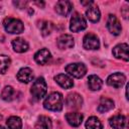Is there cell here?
Listing matches in <instances>:
<instances>
[{
  "label": "cell",
  "mask_w": 129,
  "mask_h": 129,
  "mask_svg": "<svg viewBox=\"0 0 129 129\" xmlns=\"http://www.w3.org/2000/svg\"><path fill=\"white\" fill-rule=\"evenodd\" d=\"M43 107L49 111H54V112L60 111L63 107L62 95L58 92H53L49 94L43 102Z\"/></svg>",
  "instance_id": "6da1fadb"
},
{
  "label": "cell",
  "mask_w": 129,
  "mask_h": 129,
  "mask_svg": "<svg viewBox=\"0 0 129 129\" xmlns=\"http://www.w3.org/2000/svg\"><path fill=\"white\" fill-rule=\"evenodd\" d=\"M46 91H47V86L42 77L37 78L33 82L32 87L30 89V93L35 100H40L42 97H44V95L46 94Z\"/></svg>",
  "instance_id": "7a4b0ae2"
},
{
  "label": "cell",
  "mask_w": 129,
  "mask_h": 129,
  "mask_svg": "<svg viewBox=\"0 0 129 129\" xmlns=\"http://www.w3.org/2000/svg\"><path fill=\"white\" fill-rule=\"evenodd\" d=\"M3 26L5 30L12 34L21 33L24 30V25L19 19H15L12 17H6L3 21Z\"/></svg>",
  "instance_id": "3957f363"
},
{
  "label": "cell",
  "mask_w": 129,
  "mask_h": 129,
  "mask_svg": "<svg viewBox=\"0 0 129 129\" xmlns=\"http://www.w3.org/2000/svg\"><path fill=\"white\" fill-rule=\"evenodd\" d=\"M87 27V21L86 19L82 16V14L75 12L74 15L71 18V24H70V29L73 32H79L81 30H84Z\"/></svg>",
  "instance_id": "277c9868"
},
{
  "label": "cell",
  "mask_w": 129,
  "mask_h": 129,
  "mask_svg": "<svg viewBox=\"0 0 129 129\" xmlns=\"http://www.w3.org/2000/svg\"><path fill=\"white\" fill-rule=\"evenodd\" d=\"M66 72L69 73L71 76L75 78H83L86 73H87V68L84 63L81 62H75V63H70L66 67Z\"/></svg>",
  "instance_id": "5b68a950"
},
{
  "label": "cell",
  "mask_w": 129,
  "mask_h": 129,
  "mask_svg": "<svg viewBox=\"0 0 129 129\" xmlns=\"http://www.w3.org/2000/svg\"><path fill=\"white\" fill-rule=\"evenodd\" d=\"M83 45L86 49H98L100 47V41L97 35L93 33H88L84 36Z\"/></svg>",
  "instance_id": "8992f818"
},
{
  "label": "cell",
  "mask_w": 129,
  "mask_h": 129,
  "mask_svg": "<svg viewBox=\"0 0 129 129\" xmlns=\"http://www.w3.org/2000/svg\"><path fill=\"white\" fill-rule=\"evenodd\" d=\"M107 28L114 35H118L121 33L122 27H121V24H120L118 18L115 15H112V14L109 15L108 20H107Z\"/></svg>",
  "instance_id": "52a82bcc"
},
{
  "label": "cell",
  "mask_w": 129,
  "mask_h": 129,
  "mask_svg": "<svg viewBox=\"0 0 129 129\" xmlns=\"http://www.w3.org/2000/svg\"><path fill=\"white\" fill-rule=\"evenodd\" d=\"M125 81H126V78L122 73H115V74H112L108 77L107 84L111 87L118 89V88H121L123 86Z\"/></svg>",
  "instance_id": "ba28073f"
},
{
  "label": "cell",
  "mask_w": 129,
  "mask_h": 129,
  "mask_svg": "<svg viewBox=\"0 0 129 129\" xmlns=\"http://www.w3.org/2000/svg\"><path fill=\"white\" fill-rule=\"evenodd\" d=\"M56 44L58 46V48L60 49H68V48H72L75 44L74 38L72 35L69 34H61L57 40H56Z\"/></svg>",
  "instance_id": "9c48e42d"
},
{
  "label": "cell",
  "mask_w": 129,
  "mask_h": 129,
  "mask_svg": "<svg viewBox=\"0 0 129 129\" xmlns=\"http://www.w3.org/2000/svg\"><path fill=\"white\" fill-rule=\"evenodd\" d=\"M113 54L117 58H122L125 61H128V44L127 43H120L117 44L113 48Z\"/></svg>",
  "instance_id": "30bf717a"
},
{
  "label": "cell",
  "mask_w": 129,
  "mask_h": 129,
  "mask_svg": "<svg viewBox=\"0 0 129 129\" xmlns=\"http://www.w3.org/2000/svg\"><path fill=\"white\" fill-rule=\"evenodd\" d=\"M66 104L71 109H79V108H81V106L83 104V99L79 94L73 93L68 96Z\"/></svg>",
  "instance_id": "8fae6325"
},
{
  "label": "cell",
  "mask_w": 129,
  "mask_h": 129,
  "mask_svg": "<svg viewBox=\"0 0 129 129\" xmlns=\"http://www.w3.org/2000/svg\"><path fill=\"white\" fill-rule=\"evenodd\" d=\"M72 8H73L72 3L67 0H60L55 4V11L62 16L69 15V13L72 11Z\"/></svg>",
  "instance_id": "7c38bea8"
},
{
  "label": "cell",
  "mask_w": 129,
  "mask_h": 129,
  "mask_svg": "<svg viewBox=\"0 0 129 129\" xmlns=\"http://www.w3.org/2000/svg\"><path fill=\"white\" fill-rule=\"evenodd\" d=\"M83 114L81 113H77V112H70L66 114V119L68 121V123L73 126V127H78L82 124L83 122Z\"/></svg>",
  "instance_id": "4fadbf2b"
},
{
  "label": "cell",
  "mask_w": 129,
  "mask_h": 129,
  "mask_svg": "<svg viewBox=\"0 0 129 129\" xmlns=\"http://www.w3.org/2000/svg\"><path fill=\"white\" fill-rule=\"evenodd\" d=\"M50 57H51V54H50L49 50L46 49V48L39 49L34 54V59L39 64H46L48 62V60L50 59Z\"/></svg>",
  "instance_id": "5bb4252c"
},
{
  "label": "cell",
  "mask_w": 129,
  "mask_h": 129,
  "mask_svg": "<svg viewBox=\"0 0 129 129\" xmlns=\"http://www.w3.org/2000/svg\"><path fill=\"white\" fill-rule=\"evenodd\" d=\"M17 79L21 83H29L30 81L33 80V72L30 68H22L18 73H17Z\"/></svg>",
  "instance_id": "9a60e30c"
},
{
  "label": "cell",
  "mask_w": 129,
  "mask_h": 129,
  "mask_svg": "<svg viewBox=\"0 0 129 129\" xmlns=\"http://www.w3.org/2000/svg\"><path fill=\"white\" fill-rule=\"evenodd\" d=\"M54 80H55V82H56L60 87H62L63 89H71V88L74 86L73 80H72L69 76H67V75H64V74L56 75V76L54 77Z\"/></svg>",
  "instance_id": "2e32d148"
},
{
  "label": "cell",
  "mask_w": 129,
  "mask_h": 129,
  "mask_svg": "<svg viewBox=\"0 0 129 129\" xmlns=\"http://www.w3.org/2000/svg\"><path fill=\"white\" fill-rule=\"evenodd\" d=\"M109 123L111 127H113L114 129H123L125 127L126 119H125V116L118 114V115H114L113 117H111L109 120Z\"/></svg>",
  "instance_id": "e0dca14e"
},
{
  "label": "cell",
  "mask_w": 129,
  "mask_h": 129,
  "mask_svg": "<svg viewBox=\"0 0 129 129\" xmlns=\"http://www.w3.org/2000/svg\"><path fill=\"white\" fill-rule=\"evenodd\" d=\"M86 15H87V18L92 22H98L101 17V13L97 5H92L88 7L86 11Z\"/></svg>",
  "instance_id": "ac0fdd59"
},
{
  "label": "cell",
  "mask_w": 129,
  "mask_h": 129,
  "mask_svg": "<svg viewBox=\"0 0 129 129\" xmlns=\"http://www.w3.org/2000/svg\"><path fill=\"white\" fill-rule=\"evenodd\" d=\"M12 46H13V49L16 52H20V53L25 52L28 49L27 41L24 38H21V37H17L15 39H13L12 40Z\"/></svg>",
  "instance_id": "d6986e66"
},
{
  "label": "cell",
  "mask_w": 129,
  "mask_h": 129,
  "mask_svg": "<svg viewBox=\"0 0 129 129\" xmlns=\"http://www.w3.org/2000/svg\"><path fill=\"white\" fill-rule=\"evenodd\" d=\"M113 108H114V102H113L111 99H108V98H101L97 110H98L100 113H106V112L112 110Z\"/></svg>",
  "instance_id": "ffe728a7"
},
{
  "label": "cell",
  "mask_w": 129,
  "mask_h": 129,
  "mask_svg": "<svg viewBox=\"0 0 129 129\" xmlns=\"http://www.w3.org/2000/svg\"><path fill=\"white\" fill-rule=\"evenodd\" d=\"M102 85H103V82L102 80L96 76V75H91L89 78H88V86L90 88V90L92 91H98L102 88Z\"/></svg>",
  "instance_id": "44dd1931"
},
{
  "label": "cell",
  "mask_w": 129,
  "mask_h": 129,
  "mask_svg": "<svg viewBox=\"0 0 129 129\" xmlns=\"http://www.w3.org/2000/svg\"><path fill=\"white\" fill-rule=\"evenodd\" d=\"M51 128H52V123L50 118L43 115L38 117L35 123V129H51Z\"/></svg>",
  "instance_id": "7402d4cb"
},
{
  "label": "cell",
  "mask_w": 129,
  "mask_h": 129,
  "mask_svg": "<svg viewBox=\"0 0 129 129\" xmlns=\"http://www.w3.org/2000/svg\"><path fill=\"white\" fill-rule=\"evenodd\" d=\"M6 124L9 129H21L22 128V121L17 116H11L7 119Z\"/></svg>",
  "instance_id": "603a6c76"
},
{
  "label": "cell",
  "mask_w": 129,
  "mask_h": 129,
  "mask_svg": "<svg viewBox=\"0 0 129 129\" xmlns=\"http://www.w3.org/2000/svg\"><path fill=\"white\" fill-rule=\"evenodd\" d=\"M102 128L103 126L101 121L95 116L90 117L86 122V129H102Z\"/></svg>",
  "instance_id": "cb8c5ba5"
},
{
  "label": "cell",
  "mask_w": 129,
  "mask_h": 129,
  "mask_svg": "<svg viewBox=\"0 0 129 129\" xmlns=\"http://www.w3.org/2000/svg\"><path fill=\"white\" fill-rule=\"evenodd\" d=\"M38 27H39V29H40L41 34H42L43 36H46V35H48V34L51 32L53 25H52V23H51V22H49V21L42 20V21H40V22H39Z\"/></svg>",
  "instance_id": "d4e9b609"
},
{
  "label": "cell",
  "mask_w": 129,
  "mask_h": 129,
  "mask_svg": "<svg viewBox=\"0 0 129 129\" xmlns=\"http://www.w3.org/2000/svg\"><path fill=\"white\" fill-rule=\"evenodd\" d=\"M14 89L11 86H6L1 92V98L4 101H11L14 96Z\"/></svg>",
  "instance_id": "484cf974"
},
{
  "label": "cell",
  "mask_w": 129,
  "mask_h": 129,
  "mask_svg": "<svg viewBox=\"0 0 129 129\" xmlns=\"http://www.w3.org/2000/svg\"><path fill=\"white\" fill-rule=\"evenodd\" d=\"M10 64V58L7 55L0 54V74H5Z\"/></svg>",
  "instance_id": "4316f807"
},
{
  "label": "cell",
  "mask_w": 129,
  "mask_h": 129,
  "mask_svg": "<svg viewBox=\"0 0 129 129\" xmlns=\"http://www.w3.org/2000/svg\"><path fill=\"white\" fill-rule=\"evenodd\" d=\"M14 4L16 5V6H18L19 8H23L24 6H25V4H26V1H22V2H19V1H16V2H14Z\"/></svg>",
  "instance_id": "83f0119b"
},
{
  "label": "cell",
  "mask_w": 129,
  "mask_h": 129,
  "mask_svg": "<svg viewBox=\"0 0 129 129\" xmlns=\"http://www.w3.org/2000/svg\"><path fill=\"white\" fill-rule=\"evenodd\" d=\"M35 3H36L37 5H39V6H40V5H41V6H43V5H44V3H43V2H35Z\"/></svg>",
  "instance_id": "f1b7e54d"
},
{
  "label": "cell",
  "mask_w": 129,
  "mask_h": 129,
  "mask_svg": "<svg viewBox=\"0 0 129 129\" xmlns=\"http://www.w3.org/2000/svg\"><path fill=\"white\" fill-rule=\"evenodd\" d=\"M0 129H6V128H5V127H3V126H1V125H0Z\"/></svg>",
  "instance_id": "f546056e"
},
{
  "label": "cell",
  "mask_w": 129,
  "mask_h": 129,
  "mask_svg": "<svg viewBox=\"0 0 129 129\" xmlns=\"http://www.w3.org/2000/svg\"><path fill=\"white\" fill-rule=\"evenodd\" d=\"M1 119H2V115H0V120H1Z\"/></svg>",
  "instance_id": "4dcf8cb0"
}]
</instances>
